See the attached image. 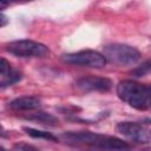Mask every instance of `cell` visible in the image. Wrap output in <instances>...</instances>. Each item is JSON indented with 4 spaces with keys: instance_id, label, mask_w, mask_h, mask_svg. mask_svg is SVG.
<instances>
[{
    "instance_id": "obj_11",
    "label": "cell",
    "mask_w": 151,
    "mask_h": 151,
    "mask_svg": "<svg viewBox=\"0 0 151 151\" xmlns=\"http://www.w3.org/2000/svg\"><path fill=\"white\" fill-rule=\"evenodd\" d=\"M24 131L31 136L32 138H38V139H45V140H51V142H58V138L52 134L51 132L44 131V130H38V129H33V127H24Z\"/></svg>"
},
{
    "instance_id": "obj_8",
    "label": "cell",
    "mask_w": 151,
    "mask_h": 151,
    "mask_svg": "<svg viewBox=\"0 0 151 151\" xmlns=\"http://www.w3.org/2000/svg\"><path fill=\"white\" fill-rule=\"evenodd\" d=\"M21 78H22V73L13 68L5 58H1V63H0V86L1 88H5L7 86H11L20 81Z\"/></svg>"
},
{
    "instance_id": "obj_5",
    "label": "cell",
    "mask_w": 151,
    "mask_h": 151,
    "mask_svg": "<svg viewBox=\"0 0 151 151\" xmlns=\"http://www.w3.org/2000/svg\"><path fill=\"white\" fill-rule=\"evenodd\" d=\"M6 51L20 58H42L50 53L46 45L33 40H15L6 45Z\"/></svg>"
},
{
    "instance_id": "obj_13",
    "label": "cell",
    "mask_w": 151,
    "mask_h": 151,
    "mask_svg": "<svg viewBox=\"0 0 151 151\" xmlns=\"http://www.w3.org/2000/svg\"><path fill=\"white\" fill-rule=\"evenodd\" d=\"M14 150H15V151H39V150H38L37 147H34L33 145L27 144V143H24V142L17 143V144L14 145Z\"/></svg>"
},
{
    "instance_id": "obj_9",
    "label": "cell",
    "mask_w": 151,
    "mask_h": 151,
    "mask_svg": "<svg viewBox=\"0 0 151 151\" xmlns=\"http://www.w3.org/2000/svg\"><path fill=\"white\" fill-rule=\"evenodd\" d=\"M40 105H41L40 99L34 96L18 97L8 104L9 109H12L14 111H32V110L39 109Z\"/></svg>"
},
{
    "instance_id": "obj_1",
    "label": "cell",
    "mask_w": 151,
    "mask_h": 151,
    "mask_svg": "<svg viewBox=\"0 0 151 151\" xmlns=\"http://www.w3.org/2000/svg\"><path fill=\"white\" fill-rule=\"evenodd\" d=\"M63 140L76 147L98 150V151H129L130 145L123 139L109 136L100 134L90 131H68L63 133Z\"/></svg>"
},
{
    "instance_id": "obj_3",
    "label": "cell",
    "mask_w": 151,
    "mask_h": 151,
    "mask_svg": "<svg viewBox=\"0 0 151 151\" xmlns=\"http://www.w3.org/2000/svg\"><path fill=\"white\" fill-rule=\"evenodd\" d=\"M103 54L106 60L119 66L134 64L140 58V52L136 47L120 42H112L104 46Z\"/></svg>"
},
{
    "instance_id": "obj_15",
    "label": "cell",
    "mask_w": 151,
    "mask_h": 151,
    "mask_svg": "<svg viewBox=\"0 0 151 151\" xmlns=\"http://www.w3.org/2000/svg\"><path fill=\"white\" fill-rule=\"evenodd\" d=\"M1 151H8V150H6L5 147H1Z\"/></svg>"
},
{
    "instance_id": "obj_7",
    "label": "cell",
    "mask_w": 151,
    "mask_h": 151,
    "mask_svg": "<svg viewBox=\"0 0 151 151\" xmlns=\"http://www.w3.org/2000/svg\"><path fill=\"white\" fill-rule=\"evenodd\" d=\"M116 130L130 140L136 143H147L151 138V133L139 123L136 122H120L117 124Z\"/></svg>"
},
{
    "instance_id": "obj_14",
    "label": "cell",
    "mask_w": 151,
    "mask_h": 151,
    "mask_svg": "<svg viewBox=\"0 0 151 151\" xmlns=\"http://www.w3.org/2000/svg\"><path fill=\"white\" fill-rule=\"evenodd\" d=\"M0 20H1V24H0L1 27H5V26L7 25V22H8V19H7V17H6L4 13L1 14V19H0Z\"/></svg>"
},
{
    "instance_id": "obj_4",
    "label": "cell",
    "mask_w": 151,
    "mask_h": 151,
    "mask_svg": "<svg viewBox=\"0 0 151 151\" xmlns=\"http://www.w3.org/2000/svg\"><path fill=\"white\" fill-rule=\"evenodd\" d=\"M63 61L68 65L91 67V68H103L106 65V58L103 53L94 50H83L78 52L67 53L63 57Z\"/></svg>"
},
{
    "instance_id": "obj_10",
    "label": "cell",
    "mask_w": 151,
    "mask_h": 151,
    "mask_svg": "<svg viewBox=\"0 0 151 151\" xmlns=\"http://www.w3.org/2000/svg\"><path fill=\"white\" fill-rule=\"evenodd\" d=\"M25 118L28 119V120H33V122H35V123L42 124V125H48V126H55V125H58V123H59V120H58L57 117H54V116L51 114V113L42 112V111H38V112L31 113V114L26 116Z\"/></svg>"
},
{
    "instance_id": "obj_12",
    "label": "cell",
    "mask_w": 151,
    "mask_h": 151,
    "mask_svg": "<svg viewBox=\"0 0 151 151\" xmlns=\"http://www.w3.org/2000/svg\"><path fill=\"white\" fill-rule=\"evenodd\" d=\"M130 73L133 78H143V77L150 74L151 73V58L144 60L140 65H138L137 67L131 70Z\"/></svg>"
},
{
    "instance_id": "obj_6",
    "label": "cell",
    "mask_w": 151,
    "mask_h": 151,
    "mask_svg": "<svg viewBox=\"0 0 151 151\" xmlns=\"http://www.w3.org/2000/svg\"><path fill=\"white\" fill-rule=\"evenodd\" d=\"M112 85L111 79L98 76L81 77L74 83V87L81 92H107L112 88Z\"/></svg>"
},
{
    "instance_id": "obj_2",
    "label": "cell",
    "mask_w": 151,
    "mask_h": 151,
    "mask_svg": "<svg viewBox=\"0 0 151 151\" xmlns=\"http://www.w3.org/2000/svg\"><path fill=\"white\" fill-rule=\"evenodd\" d=\"M117 96L131 107L145 111L151 106V85L133 80H122L117 85Z\"/></svg>"
}]
</instances>
